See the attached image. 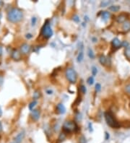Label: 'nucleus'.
I'll use <instances>...</instances> for the list:
<instances>
[{"label":"nucleus","mask_w":130,"mask_h":143,"mask_svg":"<svg viewBox=\"0 0 130 143\" xmlns=\"http://www.w3.org/2000/svg\"><path fill=\"white\" fill-rule=\"evenodd\" d=\"M23 17V11L18 8H12L7 13V20L13 23H16L21 21Z\"/></svg>","instance_id":"f257e3e1"},{"label":"nucleus","mask_w":130,"mask_h":143,"mask_svg":"<svg viewBox=\"0 0 130 143\" xmlns=\"http://www.w3.org/2000/svg\"><path fill=\"white\" fill-rule=\"evenodd\" d=\"M105 119H106V121L107 123V124L112 127V128H119L120 127V124L119 123L116 121V119H115L113 114L110 112V111H108V112H106L105 113Z\"/></svg>","instance_id":"f03ea898"},{"label":"nucleus","mask_w":130,"mask_h":143,"mask_svg":"<svg viewBox=\"0 0 130 143\" xmlns=\"http://www.w3.org/2000/svg\"><path fill=\"white\" fill-rule=\"evenodd\" d=\"M41 35H43V38H45L46 39L50 38L53 35V30L51 28L50 24L49 23V21H46L43 26L41 28Z\"/></svg>","instance_id":"7ed1b4c3"},{"label":"nucleus","mask_w":130,"mask_h":143,"mask_svg":"<svg viewBox=\"0 0 130 143\" xmlns=\"http://www.w3.org/2000/svg\"><path fill=\"white\" fill-rule=\"evenodd\" d=\"M65 76L67 79V80L72 84H74L77 82V74L76 72L72 68H67L65 72Z\"/></svg>","instance_id":"20e7f679"},{"label":"nucleus","mask_w":130,"mask_h":143,"mask_svg":"<svg viewBox=\"0 0 130 143\" xmlns=\"http://www.w3.org/2000/svg\"><path fill=\"white\" fill-rule=\"evenodd\" d=\"M77 129V124L72 121H67L63 124V130L66 133H69L75 131Z\"/></svg>","instance_id":"39448f33"},{"label":"nucleus","mask_w":130,"mask_h":143,"mask_svg":"<svg viewBox=\"0 0 130 143\" xmlns=\"http://www.w3.org/2000/svg\"><path fill=\"white\" fill-rule=\"evenodd\" d=\"M30 49H31V47L28 43H23L20 46V51H21L22 54H28L30 52Z\"/></svg>","instance_id":"423d86ee"},{"label":"nucleus","mask_w":130,"mask_h":143,"mask_svg":"<svg viewBox=\"0 0 130 143\" xmlns=\"http://www.w3.org/2000/svg\"><path fill=\"white\" fill-rule=\"evenodd\" d=\"M31 117L33 120L38 121L40 118V111L38 109H33L31 112Z\"/></svg>","instance_id":"0eeeda50"},{"label":"nucleus","mask_w":130,"mask_h":143,"mask_svg":"<svg viewBox=\"0 0 130 143\" xmlns=\"http://www.w3.org/2000/svg\"><path fill=\"white\" fill-rule=\"evenodd\" d=\"M25 137V132L24 131H21L17 136L15 138V141L16 143H21L23 139H24Z\"/></svg>","instance_id":"6e6552de"},{"label":"nucleus","mask_w":130,"mask_h":143,"mask_svg":"<svg viewBox=\"0 0 130 143\" xmlns=\"http://www.w3.org/2000/svg\"><path fill=\"white\" fill-rule=\"evenodd\" d=\"M121 41L118 38H114L112 41H111V43H112V46L116 48V49H119L120 46H121Z\"/></svg>","instance_id":"1a4fd4ad"},{"label":"nucleus","mask_w":130,"mask_h":143,"mask_svg":"<svg viewBox=\"0 0 130 143\" xmlns=\"http://www.w3.org/2000/svg\"><path fill=\"white\" fill-rule=\"evenodd\" d=\"M57 110L60 114H64L66 112V108L62 103H59L57 106Z\"/></svg>","instance_id":"9d476101"},{"label":"nucleus","mask_w":130,"mask_h":143,"mask_svg":"<svg viewBox=\"0 0 130 143\" xmlns=\"http://www.w3.org/2000/svg\"><path fill=\"white\" fill-rule=\"evenodd\" d=\"M12 58L13 59H15V60H19V59H20V58H21L20 53L17 49L13 50L12 52Z\"/></svg>","instance_id":"9b49d317"},{"label":"nucleus","mask_w":130,"mask_h":143,"mask_svg":"<svg viewBox=\"0 0 130 143\" xmlns=\"http://www.w3.org/2000/svg\"><path fill=\"white\" fill-rule=\"evenodd\" d=\"M126 15L125 14H121L116 17V21L119 23H124L126 21Z\"/></svg>","instance_id":"f8f14e48"},{"label":"nucleus","mask_w":130,"mask_h":143,"mask_svg":"<svg viewBox=\"0 0 130 143\" xmlns=\"http://www.w3.org/2000/svg\"><path fill=\"white\" fill-rule=\"evenodd\" d=\"M122 30L124 32H129L130 30V21L126 20L122 25Z\"/></svg>","instance_id":"ddd939ff"},{"label":"nucleus","mask_w":130,"mask_h":143,"mask_svg":"<svg viewBox=\"0 0 130 143\" xmlns=\"http://www.w3.org/2000/svg\"><path fill=\"white\" fill-rule=\"evenodd\" d=\"M101 17L104 21H107L111 17V13L107 11L101 12Z\"/></svg>","instance_id":"4468645a"},{"label":"nucleus","mask_w":130,"mask_h":143,"mask_svg":"<svg viewBox=\"0 0 130 143\" xmlns=\"http://www.w3.org/2000/svg\"><path fill=\"white\" fill-rule=\"evenodd\" d=\"M99 62L102 65H106L108 62V59L106 57H105L104 55H101L99 57Z\"/></svg>","instance_id":"2eb2a0df"},{"label":"nucleus","mask_w":130,"mask_h":143,"mask_svg":"<svg viewBox=\"0 0 130 143\" xmlns=\"http://www.w3.org/2000/svg\"><path fill=\"white\" fill-rule=\"evenodd\" d=\"M121 7L119 5H111L108 7V10L111 12H119L120 10Z\"/></svg>","instance_id":"dca6fc26"},{"label":"nucleus","mask_w":130,"mask_h":143,"mask_svg":"<svg viewBox=\"0 0 130 143\" xmlns=\"http://www.w3.org/2000/svg\"><path fill=\"white\" fill-rule=\"evenodd\" d=\"M84 59V54L82 51H80L79 54H78V56L77 57V62H81Z\"/></svg>","instance_id":"f3484780"},{"label":"nucleus","mask_w":130,"mask_h":143,"mask_svg":"<svg viewBox=\"0 0 130 143\" xmlns=\"http://www.w3.org/2000/svg\"><path fill=\"white\" fill-rule=\"evenodd\" d=\"M88 57H89L90 59H93L95 58V54H94L93 50L90 49V48H88Z\"/></svg>","instance_id":"a211bd4d"},{"label":"nucleus","mask_w":130,"mask_h":143,"mask_svg":"<svg viewBox=\"0 0 130 143\" xmlns=\"http://www.w3.org/2000/svg\"><path fill=\"white\" fill-rule=\"evenodd\" d=\"M124 53H125V56L128 59H130V46H129L128 47L126 48L125 51H124Z\"/></svg>","instance_id":"6ab92c4d"},{"label":"nucleus","mask_w":130,"mask_h":143,"mask_svg":"<svg viewBox=\"0 0 130 143\" xmlns=\"http://www.w3.org/2000/svg\"><path fill=\"white\" fill-rule=\"evenodd\" d=\"M33 98L36 101L37 99H38V98L40 97V92L38 90L35 91V92H34V93H33Z\"/></svg>","instance_id":"aec40b11"},{"label":"nucleus","mask_w":130,"mask_h":143,"mask_svg":"<svg viewBox=\"0 0 130 143\" xmlns=\"http://www.w3.org/2000/svg\"><path fill=\"white\" fill-rule=\"evenodd\" d=\"M111 1H102L101 2V5L100 6L101 7H108L110 4H111Z\"/></svg>","instance_id":"412c9836"},{"label":"nucleus","mask_w":130,"mask_h":143,"mask_svg":"<svg viewBox=\"0 0 130 143\" xmlns=\"http://www.w3.org/2000/svg\"><path fill=\"white\" fill-rule=\"evenodd\" d=\"M37 105V101H35V100H34L33 101H32L30 104H29V109L30 110H33V109H34V107L35 106Z\"/></svg>","instance_id":"4be33fe9"},{"label":"nucleus","mask_w":130,"mask_h":143,"mask_svg":"<svg viewBox=\"0 0 130 143\" xmlns=\"http://www.w3.org/2000/svg\"><path fill=\"white\" fill-rule=\"evenodd\" d=\"M65 138H66V134H65L64 132H62V133H61V134H59L58 139H59V142H62V141H64V140L65 139Z\"/></svg>","instance_id":"5701e85b"},{"label":"nucleus","mask_w":130,"mask_h":143,"mask_svg":"<svg viewBox=\"0 0 130 143\" xmlns=\"http://www.w3.org/2000/svg\"><path fill=\"white\" fill-rule=\"evenodd\" d=\"M87 82L88 85H92L94 83V77H90L88 80H87Z\"/></svg>","instance_id":"b1692460"},{"label":"nucleus","mask_w":130,"mask_h":143,"mask_svg":"<svg viewBox=\"0 0 130 143\" xmlns=\"http://www.w3.org/2000/svg\"><path fill=\"white\" fill-rule=\"evenodd\" d=\"M37 23V18L35 17H33L31 19V25L32 26H35Z\"/></svg>","instance_id":"393cba45"},{"label":"nucleus","mask_w":130,"mask_h":143,"mask_svg":"<svg viewBox=\"0 0 130 143\" xmlns=\"http://www.w3.org/2000/svg\"><path fill=\"white\" fill-rule=\"evenodd\" d=\"M79 143H86V139L84 136H81L79 139Z\"/></svg>","instance_id":"a878e982"},{"label":"nucleus","mask_w":130,"mask_h":143,"mask_svg":"<svg viewBox=\"0 0 130 143\" xmlns=\"http://www.w3.org/2000/svg\"><path fill=\"white\" fill-rule=\"evenodd\" d=\"M97 73H98V69H97V68H96V67H92V74H93V75L95 76V75L97 74Z\"/></svg>","instance_id":"bb28decb"},{"label":"nucleus","mask_w":130,"mask_h":143,"mask_svg":"<svg viewBox=\"0 0 130 143\" xmlns=\"http://www.w3.org/2000/svg\"><path fill=\"white\" fill-rule=\"evenodd\" d=\"M125 91L127 94L130 95V84L125 86Z\"/></svg>","instance_id":"cd10ccee"},{"label":"nucleus","mask_w":130,"mask_h":143,"mask_svg":"<svg viewBox=\"0 0 130 143\" xmlns=\"http://www.w3.org/2000/svg\"><path fill=\"white\" fill-rule=\"evenodd\" d=\"M101 84L100 83H97L96 85V92H99V91H101Z\"/></svg>","instance_id":"c85d7f7f"},{"label":"nucleus","mask_w":130,"mask_h":143,"mask_svg":"<svg viewBox=\"0 0 130 143\" xmlns=\"http://www.w3.org/2000/svg\"><path fill=\"white\" fill-rule=\"evenodd\" d=\"M80 91L82 92V94H85L86 93V87H85V86H84V85H81L80 86Z\"/></svg>","instance_id":"c756f323"},{"label":"nucleus","mask_w":130,"mask_h":143,"mask_svg":"<svg viewBox=\"0 0 130 143\" xmlns=\"http://www.w3.org/2000/svg\"><path fill=\"white\" fill-rule=\"evenodd\" d=\"M73 20H74V22H76V23H79V16L77 15H74V17H73Z\"/></svg>","instance_id":"7c9ffc66"},{"label":"nucleus","mask_w":130,"mask_h":143,"mask_svg":"<svg viewBox=\"0 0 130 143\" xmlns=\"http://www.w3.org/2000/svg\"><path fill=\"white\" fill-rule=\"evenodd\" d=\"M121 46L126 48V47H128V46H129V43H128V42H126V41H123V42L121 43Z\"/></svg>","instance_id":"2f4dec72"},{"label":"nucleus","mask_w":130,"mask_h":143,"mask_svg":"<svg viewBox=\"0 0 130 143\" xmlns=\"http://www.w3.org/2000/svg\"><path fill=\"white\" fill-rule=\"evenodd\" d=\"M110 137V135H109V133H108L107 132H105V139L106 140H108Z\"/></svg>","instance_id":"473e14b6"},{"label":"nucleus","mask_w":130,"mask_h":143,"mask_svg":"<svg viewBox=\"0 0 130 143\" xmlns=\"http://www.w3.org/2000/svg\"><path fill=\"white\" fill-rule=\"evenodd\" d=\"M3 82H4V78L2 75H0V87H1L3 84Z\"/></svg>","instance_id":"72a5a7b5"},{"label":"nucleus","mask_w":130,"mask_h":143,"mask_svg":"<svg viewBox=\"0 0 130 143\" xmlns=\"http://www.w3.org/2000/svg\"><path fill=\"white\" fill-rule=\"evenodd\" d=\"M25 37H26V38H28V39H30V38H33V35H32L31 33H28V34L25 35Z\"/></svg>","instance_id":"f704fd0d"},{"label":"nucleus","mask_w":130,"mask_h":143,"mask_svg":"<svg viewBox=\"0 0 130 143\" xmlns=\"http://www.w3.org/2000/svg\"><path fill=\"white\" fill-rule=\"evenodd\" d=\"M88 127H89L90 132H93V126H92V124H91V123H89V124H88Z\"/></svg>","instance_id":"c9c22d12"},{"label":"nucleus","mask_w":130,"mask_h":143,"mask_svg":"<svg viewBox=\"0 0 130 143\" xmlns=\"http://www.w3.org/2000/svg\"><path fill=\"white\" fill-rule=\"evenodd\" d=\"M46 93H47L48 95H51V94L53 93V91H52L51 90H46Z\"/></svg>","instance_id":"e433bc0d"},{"label":"nucleus","mask_w":130,"mask_h":143,"mask_svg":"<svg viewBox=\"0 0 130 143\" xmlns=\"http://www.w3.org/2000/svg\"><path fill=\"white\" fill-rule=\"evenodd\" d=\"M39 49H40V46H35V49L33 51H35V52H37Z\"/></svg>","instance_id":"4c0bfd02"},{"label":"nucleus","mask_w":130,"mask_h":143,"mask_svg":"<svg viewBox=\"0 0 130 143\" xmlns=\"http://www.w3.org/2000/svg\"><path fill=\"white\" fill-rule=\"evenodd\" d=\"M2 46H0V57L2 56Z\"/></svg>","instance_id":"58836bf2"},{"label":"nucleus","mask_w":130,"mask_h":143,"mask_svg":"<svg viewBox=\"0 0 130 143\" xmlns=\"http://www.w3.org/2000/svg\"><path fill=\"white\" fill-rule=\"evenodd\" d=\"M92 40H93V43H95V42H96V41H97V39H96V38H92Z\"/></svg>","instance_id":"ea45409f"},{"label":"nucleus","mask_w":130,"mask_h":143,"mask_svg":"<svg viewBox=\"0 0 130 143\" xmlns=\"http://www.w3.org/2000/svg\"><path fill=\"white\" fill-rule=\"evenodd\" d=\"M2 115V111L1 108H0V116H1Z\"/></svg>","instance_id":"a19ab883"},{"label":"nucleus","mask_w":130,"mask_h":143,"mask_svg":"<svg viewBox=\"0 0 130 143\" xmlns=\"http://www.w3.org/2000/svg\"><path fill=\"white\" fill-rule=\"evenodd\" d=\"M85 20H89V19H88V17L85 16Z\"/></svg>","instance_id":"79ce46f5"},{"label":"nucleus","mask_w":130,"mask_h":143,"mask_svg":"<svg viewBox=\"0 0 130 143\" xmlns=\"http://www.w3.org/2000/svg\"><path fill=\"white\" fill-rule=\"evenodd\" d=\"M2 124H1V122H0V131L2 130Z\"/></svg>","instance_id":"37998d69"},{"label":"nucleus","mask_w":130,"mask_h":143,"mask_svg":"<svg viewBox=\"0 0 130 143\" xmlns=\"http://www.w3.org/2000/svg\"><path fill=\"white\" fill-rule=\"evenodd\" d=\"M11 143H16L15 142H11Z\"/></svg>","instance_id":"c03bdc74"},{"label":"nucleus","mask_w":130,"mask_h":143,"mask_svg":"<svg viewBox=\"0 0 130 143\" xmlns=\"http://www.w3.org/2000/svg\"><path fill=\"white\" fill-rule=\"evenodd\" d=\"M0 3H1V2H0Z\"/></svg>","instance_id":"a18cd8bd"}]
</instances>
